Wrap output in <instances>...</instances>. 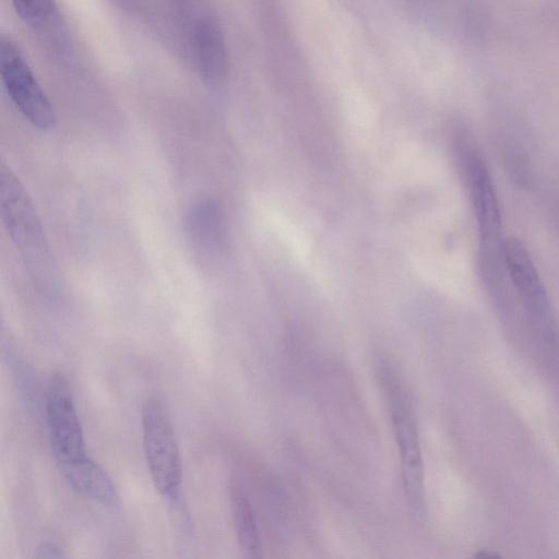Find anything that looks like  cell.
<instances>
[{
  "instance_id": "6da1fadb",
  "label": "cell",
  "mask_w": 559,
  "mask_h": 559,
  "mask_svg": "<svg viewBox=\"0 0 559 559\" xmlns=\"http://www.w3.org/2000/svg\"><path fill=\"white\" fill-rule=\"evenodd\" d=\"M0 207L3 224L33 282L45 290L57 288V269L37 210L4 162L0 165Z\"/></svg>"
},
{
  "instance_id": "7a4b0ae2",
  "label": "cell",
  "mask_w": 559,
  "mask_h": 559,
  "mask_svg": "<svg viewBox=\"0 0 559 559\" xmlns=\"http://www.w3.org/2000/svg\"><path fill=\"white\" fill-rule=\"evenodd\" d=\"M399 448L405 497L417 518L425 510V486L419 433L408 392L392 366L379 359L376 366Z\"/></svg>"
},
{
  "instance_id": "3957f363",
  "label": "cell",
  "mask_w": 559,
  "mask_h": 559,
  "mask_svg": "<svg viewBox=\"0 0 559 559\" xmlns=\"http://www.w3.org/2000/svg\"><path fill=\"white\" fill-rule=\"evenodd\" d=\"M141 416L144 452L154 486L166 499L178 501L182 465L169 417L155 397H147L144 401Z\"/></svg>"
},
{
  "instance_id": "277c9868",
  "label": "cell",
  "mask_w": 559,
  "mask_h": 559,
  "mask_svg": "<svg viewBox=\"0 0 559 559\" xmlns=\"http://www.w3.org/2000/svg\"><path fill=\"white\" fill-rule=\"evenodd\" d=\"M0 74L10 99L29 123L40 130L56 126L53 106L19 46L5 36L0 39Z\"/></svg>"
},
{
  "instance_id": "5b68a950",
  "label": "cell",
  "mask_w": 559,
  "mask_h": 559,
  "mask_svg": "<svg viewBox=\"0 0 559 559\" xmlns=\"http://www.w3.org/2000/svg\"><path fill=\"white\" fill-rule=\"evenodd\" d=\"M461 155L479 231L481 262H499L503 258L504 241L495 186L484 159L476 150L465 146Z\"/></svg>"
},
{
  "instance_id": "8992f818",
  "label": "cell",
  "mask_w": 559,
  "mask_h": 559,
  "mask_svg": "<svg viewBox=\"0 0 559 559\" xmlns=\"http://www.w3.org/2000/svg\"><path fill=\"white\" fill-rule=\"evenodd\" d=\"M46 417L51 454L57 466L87 455L72 390L62 374H55L49 383Z\"/></svg>"
},
{
  "instance_id": "52a82bcc",
  "label": "cell",
  "mask_w": 559,
  "mask_h": 559,
  "mask_svg": "<svg viewBox=\"0 0 559 559\" xmlns=\"http://www.w3.org/2000/svg\"><path fill=\"white\" fill-rule=\"evenodd\" d=\"M507 274L530 316L542 323L549 320V301L534 262L525 246L516 238L503 243Z\"/></svg>"
},
{
  "instance_id": "ba28073f",
  "label": "cell",
  "mask_w": 559,
  "mask_h": 559,
  "mask_svg": "<svg viewBox=\"0 0 559 559\" xmlns=\"http://www.w3.org/2000/svg\"><path fill=\"white\" fill-rule=\"evenodd\" d=\"M194 51L201 78L216 84L227 73V50L224 33L211 16L200 20L194 31Z\"/></svg>"
},
{
  "instance_id": "9c48e42d",
  "label": "cell",
  "mask_w": 559,
  "mask_h": 559,
  "mask_svg": "<svg viewBox=\"0 0 559 559\" xmlns=\"http://www.w3.org/2000/svg\"><path fill=\"white\" fill-rule=\"evenodd\" d=\"M58 468L67 483L81 496L110 507L118 504L119 496L112 479L88 455Z\"/></svg>"
},
{
  "instance_id": "30bf717a",
  "label": "cell",
  "mask_w": 559,
  "mask_h": 559,
  "mask_svg": "<svg viewBox=\"0 0 559 559\" xmlns=\"http://www.w3.org/2000/svg\"><path fill=\"white\" fill-rule=\"evenodd\" d=\"M229 501L238 544L243 556L261 557V539L254 512L246 491L237 481L230 485Z\"/></svg>"
},
{
  "instance_id": "8fae6325",
  "label": "cell",
  "mask_w": 559,
  "mask_h": 559,
  "mask_svg": "<svg viewBox=\"0 0 559 559\" xmlns=\"http://www.w3.org/2000/svg\"><path fill=\"white\" fill-rule=\"evenodd\" d=\"M16 15L27 25L44 28L57 15L55 0H11Z\"/></svg>"
},
{
  "instance_id": "7c38bea8",
  "label": "cell",
  "mask_w": 559,
  "mask_h": 559,
  "mask_svg": "<svg viewBox=\"0 0 559 559\" xmlns=\"http://www.w3.org/2000/svg\"><path fill=\"white\" fill-rule=\"evenodd\" d=\"M34 557L39 558V559H41V558L61 559V558H66V554H64V550L58 544H56L53 542L46 540V542H41L35 548Z\"/></svg>"
}]
</instances>
